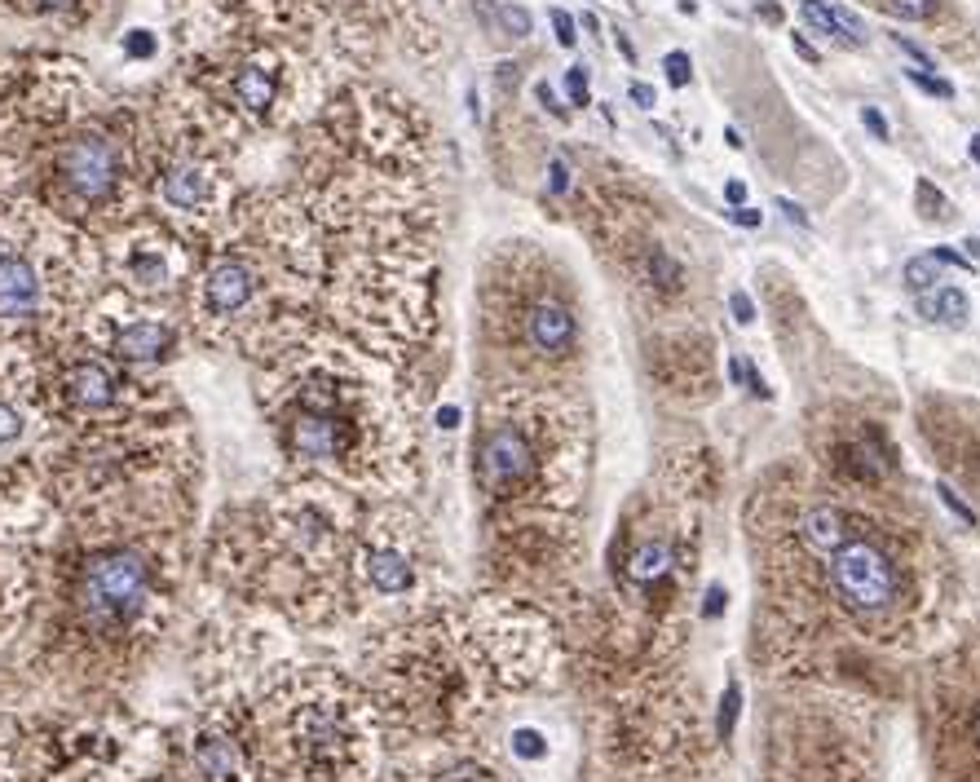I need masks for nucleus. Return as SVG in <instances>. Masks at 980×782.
Wrapping results in <instances>:
<instances>
[{"label":"nucleus","instance_id":"36","mask_svg":"<svg viewBox=\"0 0 980 782\" xmlns=\"http://www.w3.org/2000/svg\"><path fill=\"white\" fill-rule=\"evenodd\" d=\"M512 747H517V756H543V739H539L535 730H517V734H512Z\"/></svg>","mask_w":980,"mask_h":782},{"label":"nucleus","instance_id":"5","mask_svg":"<svg viewBox=\"0 0 980 782\" xmlns=\"http://www.w3.org/2000/svg\"><path fill=\"white\" fill-rule=\"evenodd\" d=\"M146 159L150 111L128 102L89 107L18 168L13 190H27L85 235L107 240L146 213Z\"/></svg>","mask_w":980,"mask_h":782},{"label":"nucleus","instance_id":"7","mask_svg":"<svg viewBox=\"0 0 980 782\" xmlns=\"http://www.w3.org/2000/svg\"><path fill=\"white\" fill-rule=\"evenodd\" d=\"M252 725L274 782H375V712L327 667L278 676L252 703Z\"/></svg>","mask_w":980,"mask_h":782},{"label":"nucleus","instance_id":"8","mask_svg":"<svg viewBox=\"0 0 980 782\" xmlns=\"http://www.w3.org/2000/svg\"><path fill=\"white\" fill-rule=\"evenodd\" d=\"M168 761L159 725L107 707H0V782H146Z\"/></svg>","mask_w":980,"mask_h":782},{"label":"nucleus","instance_id":"1","mask_svg":"<svg viewBox=\"0 0 980 782\" xmlns=\"http://www.w3.org/2000/svg\"><path fill=\"white\" fill-rule=\"evenodd\" d=\"M195 487L58 509L31 544V610L18 628L22 685L45 707H98L168 637Z\"/></svg>","mask_w":980,"mask_h":782},{"label":"nucleus","instance_id":"44","mask_svg":"<svg viewBox=\"0 0 980 782\" xmlns=\"http://www.w3.org/2000/svg\"><path fill=\"white\" fill-rule=\"evenodd\" d=\"M725 602H729V597H725V588H712V593H707V610H703V615H707V619H716V615L725 610Z\"/></svg>","mask_w":980,"mask_h":782},{"label":"nucleus","instance_id":"22","mask_svg":"<svg viewBox=\"0 0 980 782\" xmlns=\"http://www.w3.org/2000/svg\"><path fill=\"white\" fill-rule=\"evenodd\" d=\"M800 539H804V548L831 557V553L849 539L844 514H840V509H813V514H804V518H800Z\"/></svg>","mask_w":980,"mask_h":782},{"label":"nucleus","instance_id":"37","mask_svg":"<svg viewBox=\"0 0 980 782\" xmlns=\"http://www.w3.org/2000/svg\"><path fill=\"white\" fill-rule=\"evenodd\" d=\"M124 49H128L133 58H150V53H155V36H150V31H128Z\"/></svg>","mask_w":980,"mask_h":782},{"label":"nucleus","instance_id":"23","mask_svg":"<svg viewBox=\"0 0 980 782\" xmlns=\"http://www.w3.org/2000/svg\"><path fill=\"white\" fill-rule=\"evenodd\" d=\"M919 314L932 319V323H950V328H963L968 314H972V301L959 292V287H937L932 296L919 292Z\"/></svg>","mask_w":980,"mask_h":782},{"label":"nucleus","instance_id":"33","mask_svg":"<svg viewBox=\"0 0 980 782\" xmlns=\"http://www.w3.org/2000/svg\"><path fill=\"white\" fill-rule=\"evenodd\" d=\"M892 9L901 18H914V22H928L937 13V0H892Z\"/></svg>","mask_w":980,"mask_h":782},{"label":"nucleus","instance_id":"35","mask_svg":"<svg viewBox=\"0 0 980 782\" xmlns=\"http://www.w3.org/2000/svg\"><path fill=\"white\" fill-rule=\"evenodd\" d=\"M552 31H557V40H561L566 49L579 40V27H575V18H570L566 9H552Z\"/></svg>","mask_w":980,"mask_h":782},{"label":"nucleus","instance_id":"13","mask_svg":"<svg viewBox=\"0 0 980 782\" xmlns=\"http://www.w3.org/2000/svg\"><path fill=\"white\" fill-rule=\"evenodd\" d=\"M71 332L80 341H89L94 350L111 354L116 363L133 368V372H146V377H164V368L186 345V328H182L177 310L141 305V301L124 296L116 287H102L85 305V314L71 323Z\"/></svg>","mask_w":980,"mask_h":782},{"label":"nucleus","instance_id":"6","mask_svg":"<svg viewBox=\"0 0 980 782\" xmlns=\"http://www.w3.org/2000/svg\"><path fill=\"white\" fill-rule=\"evenodd\" d=\"M107 287L102 244L27 190H0V341L67 332Z\"/></svg>","mask_w":980,"mask_h":782},{"label":"nucleus","instance_id":"27","mask_svg":"<svg viewBox=\"0 0 980 782\" xmlns=\"http://www.w3.org/2000/svg\"><path fill=\"white\" fill-rule=\"evenodd\" d=\"M663 71H667V80H672L676 89H685V85H689V76H694V62H689V53L672 49V53L663 58Z\"/></svg>","mask_w":980,"mask_h":782},{"label":"nucleus","instance_id":"17","mask_svg":"<svg viewBox=\"0 0 980 782\" xmlns=\"http://www.w3.org/2000/svg\"><path fill=\"white\" fill-rule=\"evenodd\" d=\"M539 469L535 442L521 424H490L478 442V482L487 496H512L521 491Z\"/></svg>","mask_w":980,"mask_h":782},{"label":"nucleus","instance_id":"25","mask_svg":"<svg viewBox=\"0 0 980 782\" xmlns=\"http://www.w3.org/2000/svg\"><path fill=\"white\" fill-rule=\"evenodd\" d=\"M667 566H672L667 544H640V548L631 553V561H627V575H631L636 584H654V579L667 575Z\"/></svg>","mask_w":980,"mask_h":782},{"label":"nucleus","instance_id":"15","mask_svg":"<svg viewBox=\"0 0 980 782\" xmlns=\"http://www.w3.org/2000/svg\"><path fill=\"white\" fill-rule=\"evenodd\" d=\"M168 752L182 765V782H274L261 761L252 703L239 694H213Z\"/></svg>","mask_w":980,"mask_h":782},{"label":"nucleus","instance_id":"10","mask_svg":"<svg viewBox=\"0 0 980 782\" xmlns=\"http://www.w3.org/2000/svg\"><path fill=\"white\" fill-rule=\"evenodd\" d=\"M58 429L49 420L31 341H0V544L27 548L49 530V456Z\"/></svg>","mask_w":980,"mask_h":782},{"label":"nucleus","instance_id":"29","mask_svg":"<svg viewBox=\"0 0 980 782\" xmlns=\"http://www.w3.org/2000/svg\"><path fill=\"white\" fill-rule=\"evenodd\" d=\"M937 496H941V505H945V509H950L954 518H963V521H968V526L977 521V514H972V505H963V500H959V491H954L950 482H937Z\"/></svg>","mask_w":980,"mask_h":782},{"label":"nucleus","instance_id":"47","mask_svg":"<svg viewBox=\"0 0 980 782\" xmlns=\"http://www.w3.org/2000/svg\"><path fill=\"white\" fill-rule=\"evenodd\" d=\"M539 102H543L548 111H557V116H566V111L557 107V98H552V89H548V85H539Z\"/></svg>","mask_w":980,"mask_h":782},{"label":"nucleus","instance_id":"11","mask_svg":"<svg viewBox=\"0 0 980 782\" xmlns=\"http://www.w3.org/2000/svg\"><path fill=\"white\" fill-rule=\"evenodd\" d=\"M94 107V85L85 67L67 53L27 49L0 58V177L18 168L71 120Z\"/></svg>","mask_w":980,"mask_h":782},{"label":"nucleus","instance_id":"41","mask_svg":"<svg viewBox=\"0 0 980 782\" xmlns=\"http://www.w3.org/2000/svg\"><path fill=\"white\" fill-rule=\"evenodd\" d=\"M631 102H636L640 111H654V107H658V94H654L649 85H631Z\"/></svg>","mask_w":980,"mask_h":782},{"label":"nucleus","instance_id":"14","mask_svg":"<svg viewBox=\"0 0 980 782\" xmlns=\"http://www.w3.org/2000/svg\"><path fill=\"white\" fill-rule=\"evenodd\" d=\"M98 244H102L107 287H116L141 305H159V310L182 305V292L195 270V248H186L168 226L141 213L137 222H128Z\"/></svg>","mask_w":980,"mask_h":782},{"label":"nucleus","instance_id":"51","mask_svg":"<svg viewBox=\"0 0 980 782\" xmlns=\"http://www.w3.org/2000/svg\"><path fill=\"white\" fill-rule=\"evenodd\" d=\"M725 141H729V146H734V150H742V146H746V141H742V133H737V129H729V133H725Z\"/></svg>","mask_w":980,"mask_h":782},{"label":"nucleus","instance_id":"28","mask_svg":"<svg viewBox=\"0 0 980 782\" xmlns=\"http://www.w3.org/2000/svg\"><path fill=\"white\" fill-rule=\"evenodd\" d=\"M905 76H910V80H914V85H919L923 94H932V98H954V89H950V85H945L941 76H928L923 67H910Z\"/></svg>","mask_w":980,"mask_h":782},{"label":"nucleus","instance_id":"12","mask_svg":"<svg viewBox=\"0 0 980 782\" xmlns=\"http://www.w3.org/2000/svg\"><path fill=\"white\" fill-rule=\"evenodd\" d=\"M384 651V663L375 667V698L380 712L411 730H447L464 716L469 676L451 651L447 624H420L411 633H398Z\"/></svg>","mask_w":980,"mask_h":782},{"label":"nucleus","instance_id":"2","mask_svg":"<svg viewBox=\"0 0 980 782\" xmlns=\"http://www.w3.org/2000/svg\"><path fill=\"white\" fill-rule=\"evenodd\" d=\"M323 231L305 204L247 190L195 257L177 319L208 350L270 359L301 336V319L323 292Z\"/></svg>","mask_w":980,"mask_h":782},{"label":"nucleus","instance_id":"9","mask_svg":"<svg viewBox=\"0 0 980 782\" xmlns=\"http://www.w3.org/2000/svg\"><path fill=\"white\" fill-rule=\"evenodd\" d=\"M36 368L58 438L124 433L186 416L182 398L164 377L124 368L111 354L80 341L71 328L36 345Z\"/></svg>","mask_w":980,"mask_h":782},{"label":"nucleus","instance_id":"30","mask_svg":"<svg viewBox=\"0 0 980 782\" xmlns=\"http://www.w3.org/2000/svg\"><path fill=\"white\" fill-rule=\"evenodd\" d=\"M566 94L575 107H588V67H570L566 71Z\"/></svg>","mask_w":980,"mask_h":782},{"label":"nucleus","instance_id":"34","mask_svg":"<svg viewBox=\"0 0 980 782\" xmlns=\"http://www.w3.org/2000/svg\"><path fill=\"white\" fill-rule=\"evenodd\" d=\"M499 18H503V27H508L512 36H530V13H526L521 4H503Z\"/></svg>","mask_w":980,"mask_h":782},{"label":"nucleus","instance_id":"39","mask_svg":"<svg viewBox=\"0 0 980 782\" xmlns=\"http://www.w3.org/2000/svg\"><path fill=\"white\" fill-rule=\"evenodd\" d=\"M729 310H734V319L742 323V328H746V323H755V305H751V296H746V292H734V296H729Z\"/></svg>","mask_w":980,"mask_h":782},{"label":"nucleus","instance_id":"49","mask_svg":"<svg viewBox=\"0 0 980 782\" xmlns=\"http://www.w3.org/2000/svg\"><path fill=\"white\" fill-rule=\"evenodd\" d=\"M729 381H734V385L746 381V363H742V359H729Z\"/></svg>","mask_w":980,"mask_h":782},{"label":"nucleus","instance_id":"40","mask_svg":"<svg viewBox=\"0 0 980 782\" xmlns=\"http://www.w3.org/2000/svg\"><path fill=\"white\" fill-rule=\"evenodd\" d=\"M548 177H552V190H557V195L570 190V168H566V159H552V164H548Z\"/></svg>","mask_w":980,"mask_h":782},{"label":"nucleus","instance_id":"42","mask_svg":"<svg viewBox=\"0 0 980 782\" xmlns=\"http://www.w3.org/2000/svg\"><path fill=\"white\" fill-rule=\"evenodd\" d=\"M777 213H786L791 226H808V213H804L800 204H791V199H777Z\"/></svg>","mask_w":980,"mask_h":782},{"label":"nucleus","instance_id":"43","mask_svg":"<svg viewBox=\"0 0 980 782\" xmlns=\"http://www.w3.org/2000/svg\"><path fill=\"white\" fill-rule=\"evenodd\" d=\"M729 217H734V222H737V226H742V231H755V226L764 222V213H755V208H734Z\"/></svg>","mask_w":980,"mask_h":782},{"label":"nucleus","instance_id":"50","mask_svg":"<svg viewBox=\"0 0 980 782\" xmlns=\"http://www.w3.org/2000/svg\"><path fill=\"white\" fill-rule=\"evenodd\" d=\"M972 743H977V752H980V703H977V712H972Z\"/></svg>","mask_w":980,"mask_h":782},{"label":"nucleus","instance_id":"4","mask_svg":"<svg viewBox=\"0 0 980 782\" xmlns=\"http://www.w3.org/2000/svg\"><path fill=\"white\" fill-rule=\"evenodd\" d=\"M354 544L359 535L345 491L305 478L217 521L208 539V575L231 593L323 619L345 570H354Z\"/></svg>","mask_w":980,"mask_h":782},{"label":"nucleus","instance_id":"52","mask_svg":"<svg viewBox=\"0 0 980 782\" xmlns=\"http://www.w3.org/2000/svg\"><path fill=\"white\" fill-rule=\"evenodd\" d=\"M968 150H972V159H977V164H980V133H977V137H972V146H968Z\"/></svg>","mask_w":980,"mask_h":782},{"label":"nucleus","instance_id":"19","mask_svg":"<svg viewBox=\"0 0 980 782\" xmlns=\"http://www.w3.org/2000/svg\"><path fill=\"white\" fill-rule=\"evenodd\" d=\"M31 593H36V575H31L27 548L0 544V646L9 637H18V628L31 610Z\"/></svg>","mask_w":980,"mask_h":782},{"label":"nucleus","instance_id":"20","mask_svg":"<svg viewBox=\"0 0 980 782\" xmlns=\"http://www.w3.org/2000/svg\"><path fill=\"white\" fill-rule=\"evenodd\" d=\"M526 332H530V345L539 354H566L570 341H575V314L561 301H539V305H530Z\"/></svg>","mask_w":980,"mask_h":782},{"label":"nucleus","instance_id":"3","mask_svg":"<svg viewBox=\"0 0 980 782\" xmlns=\"http://www.w3.org/2000/svg\"><path fill=\"white\" fill-rule=\"evenodd\" d=\"M261 407L292 469L314 482H389L406 460V429L389 381L363 354L305 332L265 359Z\"/></svg>","mask_w":980,"mask_h":782},{"label":"nucleus","instance_id":"21","mask_svg":"<svg viewBox=\"0 0 980 782\" xmlns=\"http://www.w3.org/2000/svg\"><path fill=\"white\" fill-rule=\"evenodd\" d=\"M0 4H9L22 18H53L62 27H80L98 13L102 0H0Z\"/></svg>","mask_w":980,"mask_h":782},{"label":"nucleus","instance_id":"32","mask_svg":"<svg viewBox=\"0 0 980 782\" xmlns=\"http://www.w3.org/2000/svg\"><path fill=\"white\" fill-rule=\"evenodd\" d=\"M737 707H742V690H737V681H729V690H725V707H721V739H729Z\"/></svg>","mask_w":980,"mask_h":782},{"label":"nucleus","instance_id":"18","mask_svg":"<svg viewBox=\"0 0 980 782\" xmlns=\"http://www.w3.org/2000/svg\"><path fill=\"white\" fill-rule=\"evenodd\" d=\"M354 575L367 584L375 597H406V593H415V579H420L415 557L402 544L384 539V535H359V544H354Z\"/></svg>","mask_w":980,"mask_h":782},{"label":"nucleus","instance_id":"48","mask_svg":"<svg viewBox=\"0 0 980 782\" xmlns=\"http://www.w3.org/2000/svg\"><path fill=\"white\" fill-rule=\"evenodd\" d=\"M725 195H729V204H737V208H742V199H746V186H742V182H729V186H725Z\"/></svg>","mask_w":980,"mask_h":782},{"label":"nucleus","instance_id":"38","mask_svg":"<svg viewBox=\"0 0 980 782\" xmlns=\"http://www.w3.org/2000/svg\"><path fill=\"white\" fill-rule=\"evenodd\" d=\"M861 125L874 133L879 141H888V137H892V129H888V120H883V111H879V107H861Z\"/></svg>","mask_w":980,"mask_h":782},{"label":"nucleus","instance_id":"31","mask_svg":"<svg viewBox=\"0 0 980 782\" xmlns=\"http://www.w3.org/2000/svg\"><path fill=\"white\" fill-rule=\"evenodd\" d=\"M919 204H923V217H945V195L932 182H919Z\"/></svg>","mask_w":980,"mask_h":782},{"label":"nucleus","instance_id":"46","mask_svg":"<svg viewBox=\"0 0 980 782\" xmlns=\"http://www.w3.org/2000/svg\"><path fill=\"white\" fill-rule=\"evenodd\" d=\"M791 45H795V53H800V58H808V62H817V53H813V45H808L804 36H791Z\"/></svg>","mask_w":980,"mask_h":782},{"label":"nucleus","instance_id":"16","mask_svg":"<svg viewBox=\"0 0 980 782\" xmlns=\"http://www.w3.org/2000/svg\"><path fill=\"white\" fill-rule=\"evenodd\" d=\"M831 588L835 597L861 615V619H879V615H892L896 602H901V575H896V561L870 544V539H844L835 553H831Z\"/></svg>","mask_w":980,"mask_h":782},{"label":"nucleus","instance_id":"26","mask_svg":"<svg viewBox=\"0 0 980 782\" xmlns=\"http://www.w3.org/2000/svg\"><path fill=\"white\" fill-rule=\"evenodd\" d=\"M941 270H945V261L937 257V253L914 257L905 265V287H910V292H928L932 283H941Z\"/></svg>","mask_w":980,"mask_h":782},{"label":"nucleus","instance_id":"24","mask_svg":"<svg viewBox=\"0 0 980 782\" xmlns=\"http://www.w3.org/2000/svg\"><path fill=\"white\" fill-rule=\"evenodd\" d=\"M800 13H804V22H808L817 36H826V40H835V45H844V49H857L861 45L857 36L849 31V22L840 18V9H826L822 0H804Z\"/></svg>","mask_w":980,"mask_h":782},{"label":"nucleus","instance_id":"45","mask_svg":"<svg viewBox=\"0 0 980 782\" xmlns=\"http://www.w3.org/2000/svg\"><path fill=\"white\" fill-rule=\"evenodd\" d=\"M438 424H442V429H455V424H460V407H442V411H438Z\"/></svg>","mask_w":980,"mask_h":782}]
</instances>
